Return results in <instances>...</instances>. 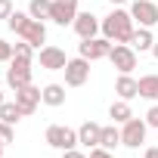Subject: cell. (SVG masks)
<instances>
[{
	"mask_svg": "<svg viewBox=\"0 0 158 158\" xmlns=\"http://www.w3.org/2000/svg\"><path fill=\"white\" fill-rule=\"evenodd\" d=\"M133 31H136V22H133L130 10L115 6V10L102 19V37H109L112 44H130V40H133Z\"/></svg>",
	"mask_w": 158,
	"mask_h": 158,
	"instance_id": "6da1fadb",
	"label": "cell"
},
{
	"mask_svg": "<svg viewBox=\"0 0 158 158\" xmlns=\"http://www.w3.org/2000/svg\"><path fill=\"white\" fill-rule=\"evenodd\" d=\"M44 139H47V146H53V149H59V152H68V149H77V146H81V143H77V130H71V127H65V124H50L47 133H44Z\"/></svg>",
	"mask_w": 158,
	"mask_h": 158,
	"instance_id": "7a4b0ae2",
	"label": "cell"
},
{
	"mask_svg": "<svg viewBox=\"0 0 158 158\" xmlns=\"http://www.w3.org/2000/svg\"><path fill=\"white\" fill-rule=\"evenodd\" d=\"M112 40L109 37H87V40H81L77 44V53H81L84 59H90V62H99V59H109V53H112Z\"/></svg>",
	"mask_w": 158,
	"mask_h": 158,
	"instance_id": "3957f363",
	"label": "cell"
},
{
	"mask_svg": "<svg viewBox=\"0 0 158 158\" xmlns=\"http://www.w3.org/2000/svg\"><path fill=\"white\" fill-rule=\"evenodd\" d=\"M146 130H149V124H146L143 118H130V121H124V124H121V146H127V149H139V146L146 143Z\"/></svg>",
	"mask_w": 158,
	"mask_h": 158,
	"instance_id": "277c9868",
	"label": "cell"
},
{
	"mask_svg": "<svg viewBox=\"0 0 158 158\" xmlns=\"http://www.w3.org/2000/svg\"><path fill=\"white\" fill-rule=\"evenodd\" d=\"M62 71H65V87H84L90 81V59H84V56L68 59V65Z\"/></svg>",
	"mask_w": 158,
	"mask_h": 158,
	"instance_id": "5b68a950",
	"label": "cell"
},
{
	"mask_svg": "<svg viewBox=\"0 0 158 158\" xmlns=\"http://www.w3.org/2000/svg\"><path fill=\"white\" fill-rule=\"evenodd\" d=\"M31 59H19V56H13L10 59V68H6V84L13 87V90H19V87H25V84H31Z\"/></svg>",
	"mask_w": 158,
	"mask_h": 158,
	"instance_id": "8992f818",
	"label": "cell"
},
{
	"mask_svg": "<svg viewBox=\"0 0 158 158\" xmlns=\"http://www.w3.org/2000/svg\"><path fill=\"white\" fill-rule=\"evenodd\" d=\"M130 16L139 28H155L158 25V3L155 0H133L130 3Z\"/></svg>",
	"mask_w": 158,
	"mask_h": 158,
	"instance_id": "52a82bcc",
	"label": "cell"
},
{
	"mask_svg": "<svg viewBox=\"0 0 158 158\" xmlns=\"http://www.w3.org/2000/svg\"><path fill=\"white\" fill-rule=\"evenodd\" d=\"M109 62L118 68V74H130L136 68V50L130 44H115L112 53H109Z\"/></svg>",
	"mask_w": 158,
	"mask_h": 158,
	"instance_id": "ba28073f",
	"label": "cell"
},
{
	"mask_svg": "<svg viewBox=\"0 0 158 158\" xmlns=\"http://www.w3.org/2000/svg\"><path fill=\"white\" fill-rule=\"evenodd\" d=\"M77 3L81 0H53V6H50V22H56V25H74V19H77Z\"/></svg>",
	"mask_w": 158,
	"mask_h": 158,
	"instance_id": "9c48e42d",
	"label": "cell"
},
{
	"mask_svg": "<svg viewBox=\"0 0 158 158\" xmlns=\"http://www.w3.org/2000/svg\"><path fill=\"white\" fill-rule=\"evenodd\" d=\"M16 93V102H19V109H22V115L28 118V115H34L37 112V106L44 102V96H40V87H34V84H25V87H19V90H13Z\"/></svg>",
	"mask_w": 158,
	"mask_h": 158,
	"instance_id": "30bf717a",
	"label": "cell"
},
{
	"mask_svg": "<svg viewBox=\"0 0 158 158\" xmlns=\"http://www.w3.org/2000/svg\"><path fill=\"white\" fill-rule=\"evenodd\" d=\"M74 34L81 37V40H87V37H99L102 34V19H96L93 13H77V19H74Z\"/></svg>",
	"mask_w": 158,
	"mask_h": 158,
	"instance_id": "8fae6325",
	"label": "cell"
},
{
	"mask_svg": "<svg viewBox=\"0 0 158 158\" xmlns=\"http://www.w3.org/2000/svg\"><path fill=\"white\" fill-rule=\"evenodd\" d=\"M65 65H68V56H65L62 47H53V44L40 47V68H47V71H62Z\"/></svg>",
	"mask_w": 158,
	"mask_h": 158,
	"instance_id": "7c38bea8",
	"label": "cell"
},
{
	"mask_svg": "<svg viewBox=\"0 0 158 158\" xmlns=\"http://www.w3.org/2000/svg\"><path fill=\"white\" fill-rule=\"evenodd\" d=\"M19 37H22V40H28L34 50H40V44H47V25H44V22H37V19H28V22L22 25Z\"/></svg>",
	"mask_w": 158,
	"mask_h": 158,
	"instance_id": "4fadbf2b",
	"label": "cell"
},
{
	"mask_svg": "<svg viewBox=\"0 0 158 158\" xmlns=\"http://www.w3.org/2000/svg\"><path fill=\"white\" fill-rule=\"evenodd\" d=\"M115 93L121 96V99H136L139 96V81H136V77L133 74H118V81H115Z\"/></svg>",
	"mask_w": 158,
	"mask_h": 158,
	"instance_id": "5bb4252c",
	"label": "cell"
},
{
	"mask_svg": "<svg viewBox=\"0 0 158 158\" xmlns=\"http://www.w3.org/2000/svg\"><path fill=\"white\" fill-rule=\"evenodd\" d=\"M99 133H102V124H96V121H84L81 127H77V143L87 146V149H93V146H99Z\"/></svg>",
	"mask_w": 158,
	"mask_h": 158,
	"instance_id": "9a60e30c",
	"label": "cell"
},
{
	"mask_svg": "<svg viewBox=\"0 0 158 158\" xmlns=\"http://www.w3.org/2000/svg\"><path fill=\"white\" fill-rule=\"evenodd\" d=\"M40 96H44V106H50V109H59V106H65V84H47V87H40Z\"/></svg>",
	"mask_w": 158,
	"mask_h": 158,
	"instance_id": "2e32d148",
	"label": "cell"
},
{
	"mask_svg": "<svg viewBox=\"0 0 158 158\" xmlns=\"http://www.w3.org/2000/svg\"><path fill=\"white\" fill-rule=\"evenodd\" d=\"M155 34H152V28H136L133 31V40H130V47L136 50V53H152V47H155Z\"/></svg>",
	"mask_w": 158,
	"mask_h": 158,
	"instance_id": "e0dca14e",
	"label": "cell"
},
{
	"mask_svg": "<svg viewBox=\"0 0 158 158\" xmlns=\"http://www.w3.org/2000/svg\"><path fill=\"white\" fill-rule=\"evenodd\" d=\"M109 118H112L115 124H124V121H130V118H133V109H130V102H127V99H118V102H112V106H109Z\"/></svg>",
	"mask_w": 158,
	"mask_h": 158,
	"instance_id": "ac0fdd59",
	"label": "cell"
},
{
	"mask_svg": "<svg viewBox=\"0 0 158 158\" xmlns=\"http://www.w3.org/2000/svg\"><path fill=\"white\" fill-rule=\"evenodd\" d=\"M99 146L115 152V149L121 146V130H118L115 124H106V127H102V133H99Z\"/></svg>",
	"mask_w": 158,
	"mask_h": 158,
	"instance_id": "d6986e66",
	"label": "cell"
},
{
	"mask_svg": "<svg viewBox=\"0 0 158 158\" xmlns=\"http://www.w3.org/2000/svg\"><path fill=\"white\" fill-rule=\"evenodd\" d=\"M139 96L143 99H158V74H143L139 77Z\"/></svg>",
	"mask_w": 158,
	"mask_h": 158,
	"instance_id": "ffe728a7",
	"label": "cell"
},
{
	"mask_svg": "<svg viewBox=\"0 0 158 158\" xmlns=\"http://www.w3.org/2000/svg\"><path fill=\"white\" fill-rule=\"evenodd\" d=\"M22 118H25V115H22V109H19V102H16V99L0 106V121H6V124H19Z\"/></svg>",
	"mask_w": 158,
	"mask_h": 158,
	"instance_id": "44dd1931",
	"label": "cell"
},
{
	"mask_svg": "<svg viewBox=\"0 0 158 158\" xmlns=\"http://www.w3.org/2000/svg\"><path fill=\"white\" fill-rule=\"evenodd\" d=\"M50 6H53V0H31L28 3V16L44 22V19H50Z\"/></svg>",
	"mask_w": 158,
	"mask_h": 158,
	"instance_id": "7402d4cb",
	"label": "cell"
},
{
	"mask_svg": "<svg viewBox=\"0 0 158 158\" xmlns=\"http://www.w3.org/2000/svg\"><path fill=\"white\" fill-rule=\"evenodd\" d=\"M28 19H31L28 13H19V10H16V13L6 19V25H10V31H13V34H19V31H22V25H25Z\"/></svg>",
	"mask_w": 158,
	"mask_h": 158,
	"instance_id": "603a6c76",
	"label": "cell"
},
{
	"mask_svg": "<svg viewBox=\"0 0 158 158\" xmlns=\"http://www.w3.org/2000/svg\"><path fill=\"white\" fill-rule=\"evenodd\" d=\"M13 56H19V59H34V47H31L28 40H19V44H13Z\"/></svg>",
	"mask_w": 158,
	"mask_h": 158,
	"instance_id": "cb8c5ba5",
	"label": "cell"
},
{
	"mask_svg": "<svg viewBox=\"0 0 158 158\" xmlns=\"http://www.w3.org/2000/svg\"><path fill=\"white\" fill-rule=\"evenodd\" d=\"M16 139V133H13V124H6V121H0V143H13Z\"/></svg>",
	"mask_w": 158,
	"mask_h": 158,
	"instance_id": "d4e9b609",
	"label": "cell"
},
{
	"mask_svg": "<svg viewBox=\"0 0 158 158\" xmlns=\"http://www.w3.org/2000/svg\"><path fill=\"white\" fill-rule=\"evenodd\" d=\"M10 59H13V44L0 37V62H10Z\"/></svg>",
	"mask_w": 158,
	"mask_h": 158,
	"instance_id": "484cf974",
	"label": "cell"
},
{
	"mask_svg": "<svg viewBox=\"0 0 158 158\" xmlns=\"http://www.w3.org/2000/svg\"><path fill=\"white\" fill-rule=\"evenodd\" d=\"M90 158H115V152L112 149H102V146H93L90 149Z\"/></svg>",
	"mask_w": 158,
	"mask_h": 158,
	"instance_id": "4316f807",
	"label": "cell"
},
{
	"mask_svg": "<svg viewBox=\"0 0 158 158\" xmlns=\"http://www.w3.org/2000/svg\"><path fill=\"white\" fill-rule=\"evenodd\" d=\"M146 124H149V127H155V130H158V102H155V106H152V109H149V112H146Z\"/></svg>",
	"mask_w": 158,
	"mask_h": 158,
	"instance_id": "83f0119b",
	"label": "cell"
},
{
	"mask_svg": "<svg viewBox=\"0 0 158 158\" xmlns=\"http://www.w3.org/2000/svg\"><path fill=\"white\" fill-rule=\"evenodd\" d=\"M16 10H13V0H0V19H10Z\"/></svg>",
	"mask_w": 158,
	"mask_h": 158,
	"instance_id": "f1b7e54d",
	"label": "cell"
},
{
	"mask_svg": "<svg viewBox=\"0 0 158 158\" xmlns=\"http://www.w3.org/2000/svg\"><path fill=\"white\" fill-rule=\"evenodd\" d=\"M62 158H90V155H84V152H77V149H68V152H62Z\"/></svg>",
	"mask_w": 158,
	"mask_h": 158,
	"instance_id": "f546056e",
	"label": "cell"
},
{
	"mask_svg": "<svg viewBox=\"0 0 158 158\" xmlns=\"http://www.w3.org/2000/svg\"><path fill=\"white\" fill-rule=\"evenodd\" d=\"M143 158H158V146H149V149L143 152Z\"/></svg>",
	"mask_w": 158,
	"mask_h": 158,
	"instance_id": "4dcf8cb0",
	"label": "cell"
},
{
	"mask_svg": "<svg viewBox=\"0 0 158 158\" xmlns=\"http://www.w3.org/2000/svg\"><path fill=\"white\" fill-rule=\"evenodd\" d=\"M109 3H112V6H121V3H127V0H109Z\"/></svg>",
	"mask_w": 158,
	"mask_h": 158,
	"instance_id": "1f68e13d",
	"label": "cell"
},
{
	"mask_svg": "<svg viewBox=\"0 0 158 158\" xmlns=\"http://www.w3.org/2000/svg\"><path fill=\"white\" fill-rule=\"evenodd\" d=\"M152 56H155V59H158V40H155V47H152Z\"/></svg>",
	"mask_w": 158,
	"mask_h": 158,
	"instance_id": "d6a6232c",
	"label": "cell"
},
{
	"mask_svg": "<svg viewBox=\"0 0 158 158\" xmlns=\"http://www.w3.org/2000/svg\"><path fill=\"white\" fill-rule=\"evenodd\" d=\"M3 102H6V99H3V87H0V106H3Z\"/></svg>",
	"mask_w": 158,
	"mask_h": 158,
	"instance_id": "836d02e7",
	"label": "cell"
},
{
	"mask_svg": "<svg viewBox=\"0 0 158 158\" xmlns=\"http://www.w3.org/2000/svg\"><path fill=\"white\" fill-rule=\"evenodd\" d=\"M0 158H3V143H0Z\"/></svg>",
	"mask_w": 158,
	"mask_h": 158,
	"instance_id": "e575fe53",
	"label": "cell"
}]
</instances>
